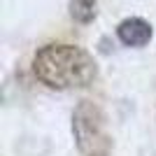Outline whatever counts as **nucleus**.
<instances>
[{"label":"nucleus","instance_id":"obj_1","mask_svg":"<svg viewBox=\"0 0 156 156\" xmlns=\"http://www.w3.org/2000/svg\"><path fill=\"white\" fill-rule=\"evenodd\" d=\"M33 72L51 89H82L98 77L96 61L75 44H47L33 58Z\"/></svg>","mask_w":156,"mask_h":156},{"label":"nucleus","instance_id":"obj_2","mask_svg":"<svg viewBox=\"0 0 156 156\" xmlns=\"http://www.w3.org/2000/svg\"><path fill=\"white\" fill-rule=\"evenodd\" d=\"M72 135L82 156H110L112 140L105 128V114L91 100H82L72 114Z\"/></svg>","mask_w":156,"mask_h":156},{"label":"nucleus","instance_id":"obj_3","mask_svg":"<svg viewBox=\"0 0 156 156\" xmlns=\"http://www.w3.org/2000/svg\"><path fill=\"white\" fill-rule=\"evenodd\" d=\"M117 37L126 47H144V44H149V40H151V26L147 21L137 19V16L124 19L117 28Z\"/></svg>","mask_w":156,"mask_h":156},{"label":"nucleus","instance_id":"obj_4","mask_svg":"<svg viewBox=\"0 0 156 156\" xmlns=\"http://www.w3.org/2000/svg\"><path fill=\"white\" fill-rule=\"evenodd\" d=\"M70 14L79 23H89L96 16V0H72L70 2Z\"/></svg>","mask_w":156,"mask_h":156}]
</instances>
